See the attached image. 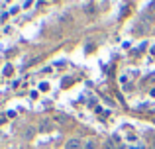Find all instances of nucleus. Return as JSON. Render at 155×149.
I'll list each match as a JSON object with an SVG mask.
<instances>
[{
  "instance_id": "obj_5",
  "label": "nucleus",
  "mask_w": 155,
  "mask_h": 149,
  "mask_svg": "<svg viewBox=\"0 0 155 149\" xmlns=\"http://www.w3.org/2000/svg\"><path fill=\"white\" fill-rule=\"evenodd\" d=\"M128 141H132V143H136V141H137V135H134V134H130V135H128Z\"/></svg>"
},
{
  "instance_id": "obj_3",
  "label": "nucleus",
  "mask_w": 155,
  "mask_h": 149,
  "mask_svg": "<svg viewBox=\"0 0 155 149\" xmlns=\"http://www.w3.org/2000/svg\"><path fill=\"white\" fill-rule=\"evenodd\" d=\"M2 75H4V76H10V75H12V65H6V67H4Z\"/></svg>"
},
{
  "instance_id": "obj_4",
  "label": "nucleus",
  "mask_w": 155,
  "mask_h": 149,
  "mask_svg": "<svg viewBox=\"0 0 155 149\" xmlns=\"http://www.w3.org/2000/svg\"><path fill=\"white\" fill-rule=\"evenodd\" d=\"M39 90L47 92V90H49V83H39Z\"/></svg>"
},
{
  "instance_id": "obj_6",
  "label": "nucleus",
  "mask_w": 155,
  "mask_h": 149,
  "mask_svg": "<svg viewBox=\"0 0 155 149\" xmlns=\"http://www.w3.org/2000/svg\"><path fill=\"white\" fill-rule=\"evenodd\" d=\"M153 149H155V143H153Z\"/></svg>"
},
{
  "instance_id": "obj_2",
  "label": "nucleus",
  "mask_w": 155,
  "mask_h": 149,
  "mask_svg": "<svg viewBox=\"0 0 155 149\" xmlns=\"http://www.w3.org/2000/svg\"><path fill=\"white\" fill-rule=\"evenodd\" d=\"M83 149H96V141L94 139H88V141L83 143Z\"/></svg>"
},
{
  "instance_id": "obj_1",
  "label": "nucleus",
  "mask_w": 155,
  "mask_h": 149,
  "mask_svg": "<svg viewBox=\"0 0 155 149\" xmlns=\"http://www.w3.org/2000/svg\"><path fill=\"white\" fill-rule=\"evenodd\" d=\"M65 149H83V143H81L77 138H73V139H69V141H67Z\"/></svg>"
}]
</instances>
